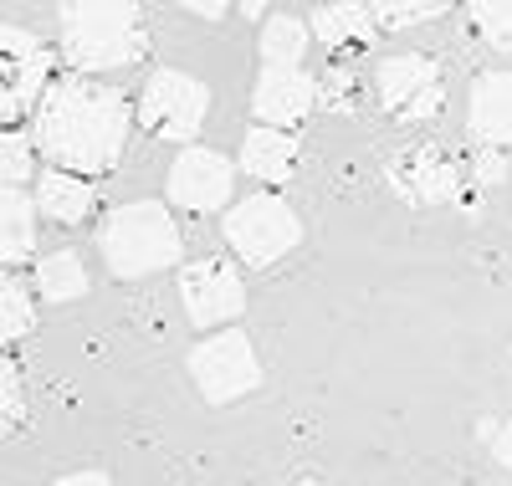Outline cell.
<instances>
[{"label":"cell","instance_id":"obj_17","mask_svg":"<svg viewBox=\"0 0 512 486\" xmlns=\"http://www.w3.org/2000/svg\"><path fill=\"white\" fill-rule=\"evenodd\" d=\"M308 36H318L328 52H344V47H369L379 31L369 21V6H318Z\"/></svg>","mask_w":512,"mask_h":486},{"label":"cell","instance_id":"obj_28","mask_svg":"<svg viewBox=\"0 0 512 486\" xmlns=\"http://www.w3.org/2000/svg\"><path fill=\"white\" fill-rule=\"evenodd\" d=\"M57 486H113L103 471H72V476H62Z\"/></svg>","mask_w":512,"mask_h":486},{"label":"cell","instance_id":"obj_30","mask_svg":"<svg viewBox=\"0 0 512 486\" xmlns=\"http://www.w3.org/2000/svg\"><path fill=\"white\" fill-rule=\"evenodd\" d=\"M297 486H328V481H297Z\"/></svg>","mask_w":512,"mask_h":486},{"label":"cell","instance_id":"obj_5","mask_svg":"<svg viewBox=\"0 0 512 486\" xmlns=\"http://www.w3.org/2000/svg\"><path fill=\"white\" fill-rule=\"evenodd\" d=\"M205 108H210V87L200 77H190L180 67H159V72L144 77L134 118L149 128L154 139L190 149L195 134H200V123H205Z\"/></svg>","mask_w":512,"mask_h":486},{"label":"cell","instance_id":"obj_15","mask_svg":"<svg viewBox=\"0 0 512 486\" xmlns=\"http://www.w3.org/2000/svg\"><path fill=\"white\" fill-rule=\"evenodd\" d=\"M36 215L57 220V226H82L93 210H98V190L77 174H62V169H41L36 174V195H31Z\"/></svg>","mask_w":512,"mask_h":486},{"label":"cell","instance_id":"obj_6","mask_svg":"<svg viewBox=\"0 0 512 486\" xmlns=\"http://www.w3.org/2000/svg\"><path fill=\"white\" fill-rule=\"evenodd\" d=\"M57 72V52L47 36L0 21V118H16L41 103Z\"/></svg>","mask_w":512,"mask_h":486},{"label":"cell","instance_id":"obj_23","mask_svg":"<svg viewBox=\"0 0 512 486\" xmlns=\"http://www.w3.org/2000/svg\"><path fill=\"white\" fill-rule=\"evenodd\" d=\"M466 21H472V31L487 41L492 52H512V6L507 0H497V6H472Z\"/></svg>","mask_w":512,"mask_h":486},{"label":"cell","instance_id":"obj_2","mask_svg":"<svg viewBox=\"0 0 512 486\" xmlns=\"http://www.w3.org/2000/svg\"><path fill=\"white\" fill-rule=\"evenodd\" d=\"M72 77H98V72H123L139 67L149 52V26L134 6L118 0H88V6H62L57 11V47H52Z\"/></svg>","mask_w":512,"mask_h":486},{"label":"cell","instance_id":"obj_11","mask_svg":"<svg viewBox=\"0 0 512 486\" xmlns=\"http://www.w3.org/2000/svg\"><path fill=\"white\" fill-rule=\"evenodd\" d=\"M236 190V169L226 154L205 149V144H190L175 154V164H169V180H164V195L169 205H180L185 215H216L226 210Z\"/></svg>","mask_w":512,"mask_h":486},{"label":"cell","instance_id":"obj_1","mask_svg":"<svg viewBox=\"0 0 512 486\" xmlns=\"http://www.w3.org/2000/svg\"><path fill=\"white\" fill-rule=\"evenodd\" d=\"M128 128H134V108H128V98L113 82L67 72V77H52L36 103L31 154L47 159V169L93 180V174H108L123 159Z\"/></svg>","mask_w":512,"mask_h":486},{"label":"cell","instance_id":"obj_16","mask_svg":"<svg viewBox=\"0 0 512 486\" xmlns=\"http://www.w3.org/2000/svg\"><path fill=\"white\" fill-rule=\"evenodd\" d=\"M36 251V205L21 190H0V272Z\"/></svg>","mask_w":512,"mask_h":486},{"label":"cell","instance_id":"obj_19","mask_svg":"<svg viewBox=\"0 0 512 486\" xmlns=\"http://www.w3.org/2000/svg\"><path fill=\"white\" fill-rule=\"evenodd\" d=\"M36 287H41L47 302H77V297H88L93 277H88V267H82V256L62 246V251L36 261Z\"/></svg>","mask_w":512,"mask_h":486},{"label":"cell","instance_id":"obj_29","mask_svg":"<svg viewBox=\"0 0 512 486\" xmlns=\"http://www.w3.org/2000/svg\"><path fill=\"white\" fill-rule=\"evenodd\" d=\"M195 16H205V21H221V16H226V6H195Z\"/></svg>","mask_w":512,"mask_h":486},{"label":"cell","instance_id":"obj_7","mask_svg":"<svg viewBox=\"0 0 512 486\" xmlns=\"http://www.w3.org/2000/svg\"><path fill=\"white\" fill-rule=\"evenodd\" d=\"M190 379L210 405H231V400H241V394H251L262 384V359H256V348L241 328H221L205 343H195Z\"/></svg>","mask_w":512,"mask_h":486},{"label":"cell","instance_id":"obj_10","mask_svg":"<svg viewBox=\"0 0 512 486\" xmlns=\"http://www.w3.org/2000/svg\"><path fill=\"white\" fill-rule=\"evenodd\" d=\"M384 180L410 205H451L466 174L441 144H405L384 159Z\"/></svg>","mask_w":512,"mask_h":486},{"label":"cell","instance_id":"obj_26","mask_svg":"<svg viewBox=\"0 0 512 486\" xmlns=\"http://www.w3.org/2000/svg\"><path fill=\"white\" fill-rule=\"evenodd\" d=\"M507 169H512V164H507V154H497V149H477L472 159L461 164V174H472L477 190H497V185L507 180Z\"/></svg>","mask_w":512,"mask_h":486},{"label":"cell","instance_id":"obj_3","mask_svg":"<svg viewBox=\"0 0 512 486\" xmlns=\"http://www.w3.org/2000/svg\"><path fill=\"white\" fill-rule=\"evenodd\" d=\"M98 251L118 282H144L185 261V231L164 200H134V205L108 210L98 231Z\"/></svg>","mask_w":512,"mask_h":486},{"label":"cell","instance_id":"obj_22","mask_svg":"<svg viewBox=\"0 0 512 486\" xmlns=\"http://www.w3.org/2000/svg\"><path fill=\"white\" fill-rule=\"evenodd\" d=\"M436 16H446L441 0H384V6H369L374 31H400V26H420Z\"/></svg>","mask_w":512,"mask_h":486},{"label":"cell","instance_id":"obj_21","mask_svg":"<svg viewBox=\"0 0 512 486\" xmlns=\"http://www.w3.org/2000/svg\"><path fill=\"white\" fill-rule=\"evenodd\" d=\"M36 174V154H31V139L21 128H6L0 123V190H21Z\"/></svg>","mask_w":512,"mask_h":486},{"label":"cell","instance_id":"obj_20","mask_svg":"<svg viewBox=\"0 0 512 486\" xmlns=\"http://www.w3.org/2000/svg\"><path fill=\"white\" fill-rule=\"evenodd\" d=\"M31 328H36V307H31L26 282L11 277V272H0V353H6L11 343H21Z\"/></svg>","mask_w":512,"mask_h":486},{"label":"cell","instance_id":"obj_9","mask_svg":"<svg viewBox=\"0 0 512 486\" xmlns=\"http://www.w3.org/2000/svg\"><path fill=\"white\" fill-rule=\"evenodd\" d=\"M180 302H185V318L195 328H231L246 313V282L241 267L226 256H200L180 267Z\"/></svg>","mask_w":512,"mask_h":486},{"label":"cell","instance_id":"obj_25","mask_svg":"<svg viewBox=\"0 0 512 486\" xmlns=\"http://www.w3.org/2000/svg\"><path fill=\"white\" fill-rule=\"evenodd\" d=\"M26 420V389L11 359H0V440H6L16 425Z\"/></svg>","mask_w":512,"mask_h":486},{"label":"cell","instance_id":"obj_12","mask_svg":"<svg viewBox=\"0 0 512 486\" xmlns=\"http://www.w3.org/2000/svg\"><path fill=\"white\" fill-rule=\"evenodd\" d=\"M318 103V87L308 72H272L262 67V77H256L251 87V113H256V128H282V134H292L297 123H308Z\"/></svg>","mask_w":512,"mask_h":486},{"label":"cell","instance_id":"obj_13","mask_svg":"<svg viewBox=\"0 0 512 486\" xmlns=\"http://www.w3.org/2000/svg\"><path fill=\"white\" fill-rule=\"evenodd\" d=\"M466 134L482 149L512 154V72H487L466 98Z\"/></svg>","mask_w":512,"mask_h":486},{"label":"cell","instance_id":"obj_4","mask_svg":"<svg viewBox=\"0 0 512 486\" xmlns=\"http://www.w3.org/2000/svg\"><path fill=\"white\" fill-rule=\"evenodd\" d=\"M226 246L256 272L277 267L287 251L303 246V220H297V210L272 190L246 195V200L226 205Z\"/></svg>","mask_w":512,"mask_h":486},{"label":"cell","instance_id":"obj_24","mask_svg":"<svg viewBox=\"0 0 512 486\" xmlns=\"http://www.w3.org/2000/svg\"><path fill=\"white\" fill-rule=\"evenodd\" d=\"M318 87V103H328L333 113H359L364 108V87H359V72H344V67H333Z\"/></svg>","mask_w":512,"mask_h":486},{"label":"cell","instance_id":"obj_8","mask_svg":"<svg viewBox=\"0 0 512 486\" xmlns=\"http://www.w3.org/2000/svg\"><path fill=\"white\" fill-rule=\"evenodd\" d=\"M374 93L384 103L395 123H425L436 118L446 103V77L441 62L425 57V52H400V57H384L374 67Z\"/></svg>","mask_w":512,"mask_h":486},{"label":"cell","instance_id":"obj_27","mask_svg":"<svg viewBox=\"0 0 512 486\" xmlns=\"http://www.w3.org/2000/svg\"><path fill=\"white\" fill-rule=\"evenodd\" d=\"M492 451H497V461L512 471V420H507V425H497V435H492Z\"/></svg>","mask_w":512,"mask_h":486},{"label":"cell","instance_id":"obj_18","mask_svg":"<svg viewBox=\"0 0 512 486\" xmlns=\"http://www.w3.org/2000/svg\"><path fill=\"white\" fill-rule=\"evenodd\" d=\"M256 52H262V67H272V72H297L308 57V21L267 16L262 36H256Z\"/></svg>","mask_w":512,"mask_h":486},{"label":"cell","instance_id":"obj_14","mask_svg":"<svg viewBox=\"0 0 512 486\" xmlns=\"http://www.w3.org/2000/svg\"><path fill=\"white\" fill-rule=\"evenodd\" d=\"M297 139L282 134V128H251V134L241 139V169L251 174L262 190H277L287 185L292 174H297Z\"/></svg>","mask_w":512,"mask_h":486}]
</instances>
